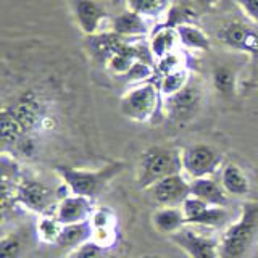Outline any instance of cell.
<instances>
[{
    "mask_svg": "<svg viewBox=\"0 0 258 258\" xmlns=\"http://www.w3.org/2000/svg\"><path fill=\"white\" fill-rule=\"evenodd\" d=\"M237 75L231 67L226 64H218L212 71V84L218 94L224 97H231L236 92Z\"/></svg>",
    "mask_w": 258,
    "mask_h": 258,
    "instance_id": "cell-23",
    "label": "cell"
},
{
    "mask_svg": "<svg viewBox=\"0 0 258 258\" xmlns=\"http://www.w3.org/2000/svg\"><path fill=\"white\" fill-rule=\"evenodd\" d=\"M171 7V0H126L127 10L141 15L145 20L168 16Z\"/></svg>",
    "mask_w": 258,
    "mask_h": 258,
    "instance_id": "cell-21",
    "label": "cell"
},
{
    "mask_svg": "<svg viewBox=\"0 0 258 258\" xmlns=\"http://www.w3.org/2000/svg\"><path fill=\"white\" fill-rule=\"evenodd\" d=\"M177 34H179V42L187 50H197V52H207L212 48V42L207 32L199 28L197 24L192 23H182L176 26Z\"/></svg>",
    "mask_w": 258,
    "mask_h": 258,
    "instance_id": "cell-20",
    "label": "cell"
},
{
    "mask_svg": "<svg viewBox=\"0 0 258 258\" xmlns=\"http://www.w3.org/2000/svg\"><path fill=\"white\" fill-rule=\"evenodd\" d=\"M107 248L97 245L94 240L86 242L84 245L73 250L70 258H107Z\"/></svg>",
    "mask_w": 258,
    "mask_h": 258,
    "instance_id": "cell-31",
    "label": "cell"
},
{
    "mask_svg": "<svg viewBox=\"0 0 258 258\" xmlns=\"http://www.w3.org/2000/svg\"><path fill=\"white\" fill-rule=\"evenodd\" d=\"M161 103L160 87L153 83L136 84L121 97V113L136 123H149L158 113Z\"/></svg>",
    "mask_w": 258,
    "mask_h": 258,
    "instance_id": "cell-4",
    "label": "cell"
},
{
    "mask_svg": "<svg viewBox=\"0 0 258 258\" xmlns=\"http://www.w3.org/2000/svg\"><path fill=\"white\" fill-rule=\"evenodd\" d=\"M61 229H63V224L58 221V218H56L55 213L39 216L37 224H36V234L40 240L45 242V244H56Z\"/></svg>",
    "mask_w": 258,
    "mask_h": 258,
    "instance_id": "cell-24",
    "label": "cell"
},
{
    "mask_svg": "<svg viewBox=\"0 0 258 258\" xmlns=\"http://www.w3.org/2000/svg\"><path fill=\"white\" fill-rule=\"evenodd\" d=\"M153 228L158 232L166 234V236H173L177 231L187 226L185 216L181 207H161L158 208L152 216Z\"/></svg>",
    "mask_w": 258,
    "mask_h": 258,
    "instance_id": "cell-17",
    "label": "cell"
},
{
    "mask_svg": "<svg viewBox=\"0 0 258 258\" xmlns=\"http://www.w3.org/2000/svg\"><path fill=\"white\" fill-rule=\"evenodd\" d=\"M181 171V152L161 145H150L141 155L136 181L141 189H150L158 181L168 176L179 174Z\"/></svg>",
    "mask_w": 258,
    "mask_h": 258,
    "instance_id": "cell-3",
    "label": "cell"
},
{
    "mask_svg": "<svg viewBox=\"0 0 258 258\" xmlns=\"http://www.w3.org/2000/svg\"><path fill=\"white\" fill-rule=\"evenodd\" d=\"M97 245L103 248H111L116 244V228H99L92 231V239Z\"/></svg>",
    "mask_w": 258,
    "mask_h": 258,
    "instance_id": "cell-32",
    "label": "cell"
},
{
    "mask_svg": "<svg viewBox=\"0 0 258 258\" xmlns=\"http://www.w3.org/2000/svg\"><path fill=\"white\" fill-rule=\"evenodd\" d=\"M199 7H202V8H207V10H210V8H213V7H216L218 5V2L220 0H194Z\"/></svg>",
    "mask_w": 258,
    "mask_h": 258,
    "instance_id": "cell-35",
    "label": "cell"
},
{
    "mask_svg": "<svg viewBox=\"0 0 258 258\" xmlns=\"http://www.w3.org/2000/svg\"><path fill=\"white\" fill-rule=\"evenodd\" d=\"M110 32H113V34L121 39L129 40V39H139V37L147 36L150 29L145 18H142V16L137 13L126 10L123 13L116 15L115 18L110 21Z\"/></svg>",
    "mask_w": 258,
    "mask_h": 258,
    "instance_id": "cell-14",
    "label": "cell"
},
{
    "mask_svg": "<svg viewBox=\"0 0 258 258\" xmlns=\"http://www.w3.org/2000/svg\"><path fill=\"white\" fill-rule=\"evenodd\" d=\"M221 153L207 144H194L181 152L182 171L192 179L210 177L215 174L216 169L221 166Z\"/></svg>",
    "mask_w": 258,
    "mask_h": 258,
    "instance_id": "cell-7",
    "label": "cell"
},
{
    "mask_svg": "<svg viewBox=\"0 0 258 258\" xmlns=\"http://www.w3.org/2000/svg\"><path fill=\"white\" fill-rule=\"evenodd\" d=\"M184 68H185V60H184V55L179 50L163 56V58L157 60L155 63V71H158L161 76H166L169 73L179 71Z\"/></svg>",
    "mask_w": 258,
    "mask_h": 258,
    "instance_id": "cell-28",
    "label": "cell"
},
{
    "mask_svg": "<svg viewBox=\"0 0 258 258\" xmlns=\"http://www.w3.org/2000/svg\"><path fill=\"white\" fill-rule=\"evenodd\" d=\"M229 221V213L228 210L223 207H212L208 205L204 212H202L196 221L192 224H200V226H207V228H221L223 224Z\"/></svg>",
    "mask_w": 258,
    "mask_h": 258,
    "instance_id": "cell-26",
    "label": "cell"
},
{
    "mask_svg": "<svg viewBox=\"0 0 258 258\" xmlns=\"http://www.w3.org/2000/svg\"><path fill=\"white\" fill-rule=\"evenodd\" d=\"M247 18L258 24V0H234Z\"/></svg>",
    "mask_w": 258,
    "mask_h": 258,
    "instance_id": "cell-33",
    "label": "cell"
},
{
    "mask_svg": "<svg viewBox=\"0 0 258 258\" xmlns=\"http://www.w3.org/2000/svg\"><path fill=\"white\" fill-rule=\"evenodd\" d=\"M155 75V67L152 63L147 61H136L133 64V68L129 70V73L124 76L129 83H137V84H142V83H149V79Z\"/></svg>",
    "mask_w": 258,
    "mask_h": 258,
    "instance_id": "cell-29",
    "label": "cell"
},
{
    "mask_svg": "<svg viewBox=\"0 0 258 258\" xmlns=\"http://www.w3.org/2000/svg\"><path fill=\"white\" fill-rule=\"evenodd\" d=\"M92 224L91 221H83L76 224H67L63 226L60 232V237L56 240V245L61 248H71L76 250L78 247L84 245L86 242L92 239Z\"/></svg>",
    "mask_w": 258,
    "mask_h": 258,
    "instance_id": "cell-19",
    "label": "cell"
},
{
    "mask_svg": "<svg viewBox=\"0 0 258 258\" xmlns=\"http://www.w3.org/2000/svg\"><path fill=\"white\" fill-rule=\"evenodd\" d=\"M124 161H111L99 169H79L67 165L55 168L60 176L61 185L68 190V196H81L87 199H97L108 187V184L124 171Z\"/></svg>",
    "mask_w": 258,
    "mask_h": 258,
    "instance_id": "cell-1",
    "label": "cell"
},
{
    "mask_svg": "<svg viewBox=\"0 0 258 258\" xmlns=\"http://www.w3.org/2000/svg\"><path fill=\"white\" fill-rule=\"evenodd\" d=\"M89 221H91V224H92V229H99V228H116V215L108 207L95 208L92 216H91V220H89Z\"/></svg>",
    "mask_w": 258,
    "mask_h": 258,
    "instance_id": "cell-30",
    "label": "cell"
},
{
    "mask_svg": "<svg viewBox=\"0 0 258 258\" xmlns=\"http://www.w3.org/2000/svg\"><path fill=\"white\" fill-rule=\"evenodd\" d=\"M16 149H18L23 155H26V157H31L32 153L36 152V142L32 141V137L29 134H26L23 137V139L18 142V145H16Z\"/></svg>",
    "mask_w": 258,
    "mask_h": 258,
    "instance_id": "cell-34",
    "label": "cell"
},
{
    "mask_svg": "<svg viewBox=\"0 0 258 258\" xmlns=\"http://www.w3.org/2000/svg\"><path fill=\"white\" fill-rule=\"evenodd\" d=\"M179 34H177V29L171 26H158L155 31L152 32L150 36V42L149 48L152 52V56L157 60L163 58V56L173 53L176 50H179Z\"/></svg>",
    "mask_w": 258,
    "mask_h": 258,
    "instance_id": "cell-16",
    "label": "cell"
},
{
    "mask_svg": "<svg viewBox=\"0 0 258 258\" xmlns=\"http://www.w3.org/2000/svg\"><path fill=\"white\" fill-rule=\"evenodd\" d=\"M152 196L161 207H181L190 197V182L179 174L168 176L150 187Z\"/></svg>",
    "mask_w": 258,
    "mask_h": 258,
    "instance_id": "cell-11",
    "label": "cell"
},
{
    "mask_svg": "<svg viewBox=\"0 0 258 258\" xmlns=\"http://www.w3.org/2000/svg\"><path fill=\"white\" fill-rule=\"evenodd\" d=\"M58 202V196L47 184L36 179H23L16 189V204L39 216L55 213Z\"/></svg>",
    "mask_w": 258,
    "mask_h": 258,
    "instance_id": "cell-6",
    "label": "cell"
},
{
    "mask_svg": "<svg viewBox=\"0 0 258 258\" xmlns=\"http://www.w3.org/2000/svg\"><path fill=\"white\" fill-rule=\"evenodd\" d=\"M218 39L231 50L250 55L258 53V34L250 26L240 21L224 23L221 29L218 31Z\"/></svg>",
    "mask_w": 258,
    "mask_h": 258,
    "instance_id": "cell-10",
    "label": "cell"
},
{
    "mask_svg": "<svg viewBox=\"0 0 258 258\" xmlns=\"http://www.w3.org/2000/svg\"><path fill=\"white\" fill-rule=\"evenodd\" d=\"M189 81H190V73L187 68L169 73V75H166V76H161L160 86H158L161 97L168 99V97L177 94L189 84Z\"/></svg>",
    "mask_w": 258,
    "mask_h": 258,
    "instance_id": "cell-25",
    "label": "cell"
},
{
    "mask_svg": "<svg viewBox=\"0 0 258 258\" xmlns=\"http://www.w3.org/2000/svg\"><path fill=\"white\" fill-rule=\"evenodd\" d=\"M107 258H110V256H107Z\"/></svg>",
    "mask_w": 258,
    "mask_h": 258,
    "instance_id": "cell-37",
    "label": "cell"
},
{
    "mask_svg": "<svg viewBox=\"0 0 258 258\" xmlns=\"http://www.w3.org/2000/svg\"><path fill=\"white\" fill-rule=\"evenodd\" d=\"M71 10L78 28L89 37L110 32L108 13L97 0H71Z\"/></svg>",
    "mask_w": 258,
    "mask_h": 258,
    "instance_id": "cell-8",
    "label": "cell"
},
{
    "mask_svg": "<svg viewBox=\"0 0 258 258\" xmlns=\"http://www.w3.org/2000/svg\"><path fill=\"white\" fill-rule=\"evenodd\" d=\"M190 196L204 200L205 204L212 205V207L226 208L229 205L228 192L224 190L221 182H216L212 176L192 179L190 181Z\"/></svg>",
    "mask_w": 258,
    "mask_h": 258,
    "instance_id": "cell-15",
    "label": "cell"
},
{
    "mask_svg": "<svg viewBox=\"0 0 258 258\" xmlns=\"http://www.w3.org/2000/svg\"><path fill=\"white\" fill-rule=\"evenodd\" d=\"M221 185L228 196L245 197L250 192V181L245 171L236 163H228L221 169Z\"/></svg>",
    "mask_w": 258,
    "mask_h": 258,
    "instance_id": "cell-18",
    "label": "cell"
},
{
    "mask_svg": "<svg viewBox=\"0 0 258 258\" xmlns=\"http://www.w3.org/2000/svg\"><path fill=\"white\" fill-rule=\"evenodd\" d=\"M202 102H204V89L199 81L190 78L189 84L182 91L165 99V111L174 123H187L199 115Z\"/></svg>",
    "mask_w": 258,
    "mask_h": 258,
    "instance_id": "cell-5",
    "label": "cell"
},
{
    "mask_svg": "<svg viewBox=\"0 0 258 258\" xmlns=\"http://www.w3.org/2000/svg\"><path fill=\"white\" fill-rule=\"evenodd\" d=\"M8 110L12 111L15 119L20 123L24 134H31L39 126L44 127V121L47 119L42 103L39 102V99L32 92L24 94L21 99Z\"/></svg>",
    "mask_w": 258,
    "mask_h": 258,
    "instance_id": "cell-12",
    "label": "cell"
},
{
    "mask_svg": "<svg viewBox=\"0 0 258 258\" xmlns=\"http://www.w3.org/2000/svg\"><path fill=\"white\" fill-rule=\"evenodd\" d=\"M92 213V200L81 196H68L61 199L55 210V215L63 226L89 221Z\"/></svg>",
    "mask_w": 258,
    "mask_h": 258,
    "instance_id": "cell-13",
    "label": "cell"
},
{
    "mask_svg": "<svg viewBox=\"0 0 258 258\" xmlns=\"http://www.w3.org/2000/svg\"><path fill=\"white\" fill-rule=\"evenodd\" d=\"M258 239V202L240 207V216L224 229L220 237L221 258H248Z\"/></svg>",
    "mask_w": 258,
    "mask_h": 258,
    "instance_id": "cell-2",
    "label": "cell"
},
{
    "mask_svg": "<svg viewBox=\"0 0 258 258\" xmlns=\"http://www.w3.org/2000/svg\"><path fill=\"white\" fill-rule=\"evenodd\" d=\"M23 234L10 232L5 234L0 240V258H20L24 248Z\"/></svg>",
    "mask_w": 258,
    "mask_h": 258,
    "instance_id": "cell-27",
    "label": "cell"
},
{
    "mask_svg": "<svg viewBox=\"0 0 258 258\" xmlns=\"http://www.w3.org/2000/svg\"><path fill=\"white\" fill-rule=\"evenodd\" d=\"M253 86H255V87H258V83H256V84H253Z\"/></svg>",
    "mask_w": 258,
    "mask_h": 258,
    "instance_id": "cell-36",
    "label": "cell"
},
{
    "mask_svg": "<svg viewBox=\"0 0 258 258\" xmlns=\"http://www.w3.org/2000/svg\"><path fill=\"white\" fill-rule=\"evenodd\" d=\"M24 136L26 134H24L23 127L12 115V111L8 108H4L2 116H0V137H2L4 147H16Z\"/></svg>",
    "mask_w": 258,
    "mask_h": 258,
    "instance_id": "cell-22",
    "label": "cell"
},
{
    "mask_svg": "<svg viewBox=\"0 0 258 258\" xmlns=\"http://www.w3.org/2000/svg\"><path fill=\"white\" fill-rule=\"evenodd\" d=\"M177 247H181L189 258H221L220 239L204 236L192 228H182L173 236H169Z\"/></svg>",
    "mask_w": 258,
    "mask_h": 258,
    "instance_id": "cell-9",
    "label": "cell"
}]
</instances>
